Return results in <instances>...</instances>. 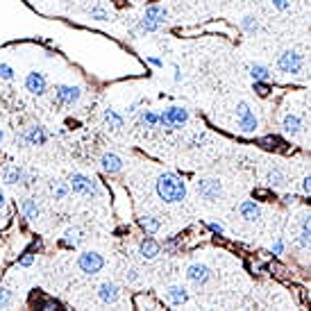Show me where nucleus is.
<instances>
[{
  "label": "nucleus",
  "mask_w": 311,
  "mask_h": 311,
  "mask_svg": "<svg viewBox=\"0 0 311 311\" xmlns=\"http://www.w3.org/2000/svg\"><path fill=\"white\" fill-rule=\"evenodd\" d=\"M309 239H311L309 216H302V230H300V239H298V245H300V247H307V245H309Z\"/></svg>",
  "instance_id": "27"
},
{
  "label": "nucleus",
  "mask_w": 311,
  "mask_h": 311,
  "mask_svg": "<svg viewBox=\"0 0 311 311\" xmlns=\"http://www.w3.org/2000/svg\"><path fill=\"white\" fill-rule=\"evenodd\" d=\"M118 286H116L114 282H102L98 286V298H100V302H105V304H114L116 300H118Z\"/></svg>",
  "instance_id": "14"
},
{
  "label": "nucleus",
  "mask_w": 311,
  "mask_h": 311,
  "mask_svg": "<svg viewBox=\"0 0 311 311\" xmlns=\"http://www.w3.org/2000/svg\"><path fill=\"white\" fill-rule=\"evenodd\" d=\"M204 139H207V134H204V132H198V134H193V136H191L189 146H191V148H200V146L204 143Z\"/></svg>",
  "instance_id": "33"
},
{
  "label": "nucleus",
  "mask_w": 311,
  "mask_h": 311,
  "mask_svg": "<svg viewBox=\"0 0 311 311\" xmlns=\"http://www.w3.org/2000/svg\"><path fill=\"white\" fill-rule=\"evenodd\" d=\"M89 14H91V18H96V20H107L109 18L107 12H105L102 7H91V12H89Z\"/></svg>",
  "instance_id": "34"
},
{
  "label": "nucleus",
  "mask_w": 311,
  "mask_h": 311,
  "mask_svg": "<svg viewBox=\"0 0 311 311\" xmlns=\"http://www.w3.org/2000/svg\"><path fill=\"white\" fill-rule=\"evenodd\" d=\"M46 87H48V82H46L44 73H36V71L28 73V77H25V89H28L32 96H44Z\"/></svg>",
  "instance_id": "11"
},
{
  "label": "nucleus",
  "mask_w": 311,
  "mask_h": 311,
  "mask_svg": "<svg viewBox=\"0 0 311 311\" xmlns=\"http://www.w3.org/2000/svg\"><path fill=\"white\" fill-rule=\"evenodd\" d=\"M68 186H71L73 193H77V196H84V198H98V196H100V184H98V180H93V177L84 175V173H73V175L68 177Z\"/></svg>",
  "instance_id": "3"
},
{
  "label": "nucleus",
  "mask_w": 311,
  "mask_h": 311,
  "mask_svg": "<svg viewBox=\"0 0 311 311\" xmlns=\"http://www.w3.org/2000/svg\"><path fill=\"white\" fill-rule=\"evenodd\" d=\"M3 207H5V193L0 191V209H3Z\"/></svg>",
  "instance_id": "46"
},
{
  "label": "nucleus",
  "mask_w": 311,
  "mask_h": 311,
  "mask_svg": "<svg viewBox=\"0 0 311 311\" xmlns=\"http://www.w3.org/2000/svg\"><path fill=\"white\" fill-rule=\"evenodd\" d=\"M3 139H5V132H3V130H0V143H3Z\"/></svg>",
  "instance_id": "47"
},
{
  "label": "nucleus",
  "mask_w": 311,
  "mask_h": 311,
  "mask_svg": "<svg viewBox=\"0 0 311 311\" xmlns=\"http://www.w3.org/2000/svg\"><path fill=\"white\" fill-rule=\"evenodd\" d=\"M50 193L55 200H64L68 193H71V186H68V182H61V180H52L50 182Z\"/></svg>",
  "instance_id": "22"
},
{
  "label": "nucleus",
  "mask_w": 311,
  "mask_h": 311,
  "mask_svg": "<svg viewBox=\"0 0 311 311\" xmlns=\"http://www.w3.org/2000/svg\"><path fill=\"white\" fill-rule=\"evenodd\" d=\"M0 80H14V68L9 64H0Z\"/></svg>",
  "instance_id": "31"
},
{
  "label": "nucleus",
  "mask_w": 311,
  "mask_h": 311,
  "mask_svg": "<svg viewBox=\"0 0 311 311\" xmlns=\"http://www.w3.org/2000/svg\"><path fill=\"white\" fill-rule=\"evenodd\" d=\"M259 143H261L263 148H271V150H277V148L282 146V141H279L277 136H263V139L259 141Z\"/></svg>",
  "instance_id": "30"
},
{
  "label": "nucleus",
  "mask_w": 311,
  "mask_h": 311,
  "mask_svg": "<svg viewBox=\"0 0 311 311\" xmlns=\"http://www.w3.org/2000/svg\"><path fill=\"white\" fill-rule=\"evenodd\" d=\"M311 191V177H302V193H309Z\"/></svg>",
  "instance_id": "41"
},
{
  "label": "nucleus",
  "mask_w": 311,
  "mask_h": 311,
  "mask_svg": "<svg viewBox=\"0 0 311 311\" xmlns=\"http://www.w3.org/2000/svg\"><path fill=\"white\" fill-rule=\"evenodd\" d=\"M139 123L143 125V128H148V130L157 128V125H159V114L150 112V109H143V112H141V116H139Z\"/></svg>",
  "instance_id": "23"
},
{
  "label": "nucleus",
  "mask_w": 311,
  "mask_h": 311,
  "mask_svg": "<svg viewBox=\"0 0 311 311\" xmlns=\"http://www.w3.org/2000/svg\"><path fill=\"white\" fill-rule=\"evenodd\" d=\"M80 96H82L80 87H71V84H59V87H55V100L59 105H73L80 100Z\"/></svg>",
  "instance_id": "10"
},
{
  "label": "nucleus",
  "mask_w": 311,
  "mask_h": 311,
  "mask_svg": "<svg viewBox=\"0 0 311 311\" xmlns=\"http://www.w3.org/2000/svg\"><path fill=\"white\" fill-rule=\"evenodd\" d=\"M20 212H23V216L28 220H36L41 216L39 204H36V200H32V198H25L23 202H20Z\"/></svg>",
  "instance_id": "19"
},
{
  "label": "nucleus",
  "mask_w": 311,
  "mask_h": 311,
  "mask_svg": "<svg viewBox=\"0 0 311 311\" xmlns=\"http://www.w3.org/2000/svg\"><path fill=\"white\" fill-rule=\"evenodd\" d=\"M100 168H102L105 173H109V175H114V173L123 171V159H120L118 155H114V152H105V155L100 157Z\"/></svg>",
  "instance_id": "13"
},
{
  "label": "nucleus",
  "mask_w": 311,
  "mask_h": 311,
  "mask_svg": "<svg viewBox=\"0 0 311 311\" xmlns=\"http://www.w3.org/2000/svg\"><path fill=\"white\" fill-rule=\"evenodd\" d=\"M139 227L146 232V234H155V232H159L161 223L157 216H141L139 218Z\"/></svg>",
  "instance_id": "21"
},
{
  "label": "nucleus",
  "mask_w": 311,
  "mask_h": 311,
  "mask_svg": "<svg viewBox=\"0 0 311 311\" xmlns=\"http://www.w3.org/2000/svg\"><path fill=\"white\" fill-rule=\"evenodd\" d=\"M3 180L7 184H20L28 180V175H25V171L20 166H7L3 171Z\"/></svg>",
  "instance_id": "18"
},
{
  "label": "nucleus",
  "mask_w": 311,
  "mask_h": 311,
  "mask_svg": "<svg viewBox=\"0 0 311 311\" xmlns=\"http://www.w3.org/2000/svg\"><path fill=\"white\" fill-rule=\"evenodd\" d=\"M39 307H41V309H46V311H52V309H57V307H59V304H57L55 300H41V302H39Z\"/></svg>",
  "instance_id": "37"
},
{
  "label": "nucleus",
  "mask_w": 311,
  "mask_h": 311,
  "mask_svg": "<svg viewBox=\"0 0 311 311\" xmlns=\"http://www.w3.org/2000/svg\"><path fill=\"white\" fill-rule=\"evenodd\" d=\"M77 268H80L84 275H98L105 268V259H102V255H98V252H93V250L82 252V255L77 257Z\"/></svg>",
  "instance_id": "7"
},
{
  "label": "nucleus",
  "mask_w": 311,
  "mask_h": 311,
  "mask_svg": "<svg viewBox=\"0 0 311 311\" xmlns=\"http://www.w3.org/2000/svg\"><path fill=\"white\" fill-rule=\"evenodd\" d=\"M271 252H273V255H282V252H284V241H282V239H277L275 243H273Z\"/></svg>",
  "instance_id": "39"
},
{
  "label": "nucleus",
  "mask_w": 311,
  "mask_h": 311,
  "mask_svg": "<svg viewBox=\"0 0 311 311\" xmlns=\"http://www.w3.org/2000/svg\"><path fill=\"white\" fill-rule=\"evenodd\" d=\"M128 282H136V279H139V275H136V271H128Z\"/></svg>",
  "instance_id": "43"
},
{
  "label": "nucleus",
  "mask_w": 311,
  "mask_h": 311,
  "mask_svg": "<svg viewBox=\"0 0 311 311\" xmlns=\"http://www.w3.org/2000/svg\"><path fill=\"white\" fill-rule=\"evenodd\" d=\"M34 263V255L32 252H25L23 257H20V266H32Z\"/></svg>",
  "instance_id": "38"
},
{
  "label": "nucleus",
  "mask_w": 311,
  "mask_h": 311,
  "mask_svg": "<svg viewBox=\"0 0 311 311\" xmlns=\"http://www.w3.org/2000/svg\"><path fill=\"white\" fill-rule=\"evenodd\" d=\"M20 141L28 146H44L48 141V132H46L41 125H30L20 132Z\"/></svg>",
  "instance_id": "9"
},
{
  "label": "nucleus",
  "mask_w": 311,
  "mask_h": 311,
  "mask_svg": "<svg viewBox=\"0 0 311 311\" xmlns=\"http://www.w3.org/2000/svg\"><path fill=\"white\" fill-rule=\"evenodd\" d=\"M82 241V236H80V230H75V227H68L66 232H64V243L68 245V247H75L77 243Z\"/></svg>",
  "instance_id": "28"
},
{
  "label": "nucleus",
  "mask_w": 311,
  "mask_h": 311,
  "mask_svg": "<svg viewBox=\"0 0 311 311\" xmlns=\"http://www.w3.org/2000/svg\"><path fill=\"white\" fill-rule=\"evenodd\" d=\"M155 191H157L161 202L175 204V202H182V200L186 198V184H184V180L180 175H175V173H164V175L157 177Z\"/></svg>",
  "instance_id": "1"
},
{
  "label": "nucleus",
  "mask_w": 311,
  "mask_h": 311,
  "mask_svg": "<svg viewBox=\"0 0 311 311\" xmlns=\"http://www.w3.org/2000/svg\"><path fill=\"white\" fill-rule=\"evenodd\" d=\"M255 91H257V96L266 98V96H268V91H271V87H268L266 82H255Z\"/></svg>",
  "instance_id": "35"
},
{
  "label": "nucleus",
  "mask_w": 311,
  "mask_h": 311,
  "mask_svg": "<svg viewBox=\"0 0 311 311\" xmlns=\"http://www.w3.org/2000/svg\"><path fill=\"white\" fill-rule=\"evenodd\" d=\"M250 77L255 82H266L268 77H271V71H268L263 64H252L250 66Z\"/></svg>",
  "instance_id": "24"
},
{
  "label": "nucleus",
  "mask_w": 311,
  "mask_h": 311,
  "mask_svg": "<svg viewBox=\"0 0 311 311\" xmlns=\"http://www.w3.org/2000/svg\"><path fill=\"white\" fill-rule=\"evenodd\" d=\"M207 227H209V230H212V232H214V234H223V232H225V227H223V225H220V223H209V225H207Z\"/></svg>",
  "instance_id": "40"
},
{
  "label": "nucleus",
  "mask_w": 311,
  "mask_h": 311,
  "mask_svg": "<svg viewBox=\"0 0 311 311\" xmlns=\"http://www.w3.org/2000/svg\"><path fill=\"white\" fill-rule=\"evenodd\" d=\"M189 300V293L184 286H171L166 288V302L173 304V307H177V304H184Z\"/></svg>",
  "instance_id": "17"
},
{
  "label": "nucleus",
  "mask_w": 311,
  "mask_h": 311,
  "mask_svg": "<svg viewBox=\"0 0 311 311\" xmlns=\"http://www.w3.org/2000/svg\"><path fill=\"white\" fill-rule=\"evenodd\" d=\"M189 120V112L184 107H168L159 114V125L164 130H177Z\"/></svg>",
  "instance_id": "5"
},
{
  "label": "nucleus",
  "mask_w": 311,
  "mask_h": 311,
  "mask_svg": "<svg viewBox=\"0 0 311 311\" xmlns=\"http://www.w3.org/2000/svg\"><path fill=\"white\" fill-rule=\"evenodd\" d=\"M282 202L286 204V207H291V204L298 202V198H295V196H284V198H282Z\"/></svg>",
  "instance_id": "42"
},
{
  "label": "nucleus",
  "mask_w": 311,
  "mask_h": 311,
  "mask_svg": "<svg viewBox=\"0 0 311 311\" xmlns=\"http://www.w3.org/2000/svg\"><path fill=\"white\" fill-rule=\"evenodd\" d=\"M139 255L143 257V259H155L157 255H159V243H155L152 239H146V241H141V245H139Z\"/></svg>",
  "instance_id": "20"
},
{
  "label": "nucleus",
  "mask_w": 311,
  "mask_h": 311,
  "mask_svg": "<svg viewBox=\"0 0 311 311\" xmlns=\"http://www.w3.org/2000/svg\"><path fill=\"white\" fill-rule=\"evenodd\" d=\"M271 3H273L275 9H279V12H284V9L291 7V0H271Z\"/></svg>",
  "instance_id": "36"
},
{
  "label": "nucleus",
  "mask_w": 311,
  "mask_h": 311,
  "mask_svg": "<svg viewBox=\"0 0 311 311\" xmlns=\"http://www.w3.org/2000/svg\"><path fill=\"white\" fill-rule=\"evenodd\" d=\"M186 277H189V282H193V284H207L209 279H212V271H209L204 263H191V266L186 268Z\"/></svg>",
  "instance_id": "12"
},
{
  "label": "nucleus",
  "mask_w": 311,
  "mask_h": 311,
  "mask_svg": "<svg viewBox=\"0 0 311 311\" xmlns=\"http://www.w3.org/2000/svg\"><path fill=\"white\" fill-rule=\"evenodd\" d=\"M284 182H286V177H284V173L279 171V168L268 171V184H271V186H282Z\"/></svg>",
  "instance_id": "29"
},
{
  "label": "nucleus",
  "mask_w": 311,
  "mask_h": 311,
  "mask_svg": "<svg viewBox=\"0 0 311 311\" xmlns=\"http://www.w3.org/2000/svg\"><path fill=\"white\" fill-rule=\"evenodd\" d=\"M180 80H182V71L175 66V82H180Z\"/></svg>",
  "instance_id": "45"
},
{
  "label": "nucleus",
  "mask_w": 311,
  "mask_h": 311,
  "mask_svg": "<svg viewBox=\"0 0 311 311\" xmlns=\"http://www.w3.org/2000/svg\"><path fill=\"white\" fill-rule=\"evenodd\" d=\"M9 302H12V293H9L5 286H0V309H5Z\"/></svg>",
  "instance_id": "32"
},
{
  "label": "nucleus",
  "mask_w": 311,
  "mask_h": 311,
  "mask_svg": "<svg viewBox=\"0 0 311 311\" xmlns=\"http://www.w3.org/2000/svg\"><path fill=\"white\" fill-rule=\"evenodd\" d=\"M241 28H243L247 34H255V32H259V18H257V16H252V14H247V16L241 18Z\"/></svg>",
  "instance_id": "26"
},
{
  "label": "nucleus",
  "mask_w": 311,
  "mask_h": 311,
  "mask_svg": "<svg viewBox=\"0 0 311 311\" xmlns=\"http://www.w3.org/2000/svg\"><path fill=\"white\" fill-rule=\"evenodd\" d=\"M168 18V9L161 7V5H150L146 9L143 18H139V30L141 32H159L161 25L166 23Z\"/></svg>",
  "instance_id": "2"
},
{
  "label": "nucleus",
  "mask_w": 311,
  "mask_h": 311,
  "mask_svg": "<svg viewBox=\"0 0 311 311\" xmlns=\"http://www.w3.org/2000/svg\"><path fill=\"white\" fill-rule=\"evenodd\" d=\"M239 214H241L243 220H247V223H255V220H259L261 209L255 200H243V202L239 204Z\"/></svg>",
  "instance_id": "15"
},
{
  "label": "nucleus",
  "mask_w": 311,
  "mask_h": 311,
  "mask_svg": "<svg viewBox=\"0 0 311 311\" xmlns=\"http://www.w3.org/2000/svg\"><path fill=\"white\" fill-rule=\"evenodd\" d=\"M282 130L291 136H298L300 132H302V118H300L298 114H286L282 118Z\"/></svg>",
  "instance_id": "16"
},
{
  "label": "nucleus",
  "mask_w": 311,
  "mask_h": 311,
  "mask_svg": "<svg viewBox=\"0 0 311 311\" xmlns=\"http://www.w3.org/2000/svg\"><path fill=\"white\" fill-rule=\"evenodd\" d=\"M148 61H150L152 66H161V64H164V61H161V59H157V57H150V59H148Z\"/></svg>",
  "instance_id": "44"
},
{
  "label": "nucleus",
  "mask_w": 311,
  "mask_h": 311,
  "mask_svg": "<svg viewBox=\"0 0 311 311\" xmlns=\"http://www.w3.org/2000/svg\"><path fill=\"white\" fill-rule=\"evenodd\" d=\"M105 123H107L109 128H114V130H120L125 125V120H123V116L116 114L114 109H107V112H105Z\"/></svg>",
  "instance_id": "25"
},
{
  "label": "nucleus",
  "mask_w": 311,
  "mask_h": 311,
  "mask_svg": "<svg viewBox=\"0 0 311 311\" xmlns=\"http://www.w3.org/2000/svg\"><path fill=\"white\" fill-rule=\"evenodd\" d=\"M277 66H279V71H282V73L298 75V73H302V68H304V57L300 55V52H295V50H286V52L279 55Z\"/></svg>",
  "instance_id": "6"
},
{
  "label": "nucleus",
  "mask_w": 311,
  "mask_h": 311,
  "mask_svg": "<svg viewBox=\"0 0 311 311\" xmlns=\"http://www.w3.org/2000/svg\"><path fill=\"white\" fill-rule=\"evenodd\" d=\"M196 191L198 196L207 202H216L220 196H223V184L218 180H209V177H202V180L196 182Z\"/></svg>",
  "instance_id": "8"
},
{
  "label": "nucleus",
  "mask_w": 311,
  "mask_h": 311,
  "mask_svg": "<svg viewBox=\"0 0 311 311\" xmlns=\"http://www.w3.org/2000/svg\"><path fill=\"white\" fill-rule=\"evenodd\" d=\"M236 125H239V130L243 134H252V132H257V128H259V120H257L255 112H252L250 105L243 102V100L236 105Z\"/></svg>",
  "instance_id": "4"
}]
</instances>
